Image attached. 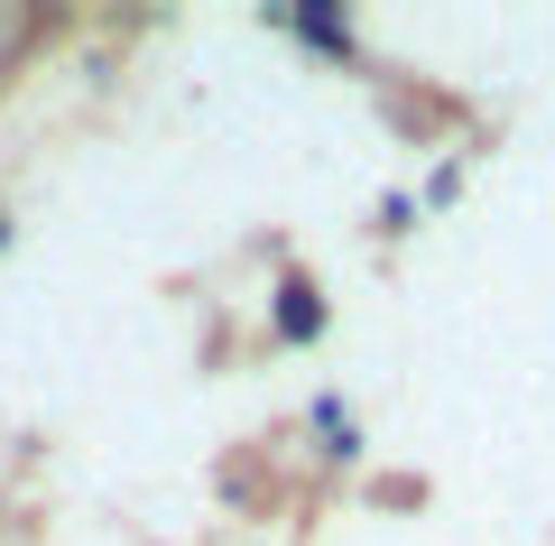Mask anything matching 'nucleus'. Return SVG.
Wrapping results in <instances>:
<instances>
[{
	"label": "nucleus",
	"mask_w": 555,
	"mask_h": 546,
	"mask_svg": "<svg viewBox=\"0 0 555 546\" xmlns=\"http://www.w3.org/2000/svg\"><path fill=\"white\" fill-rule=\"evenodd\" d=\"M324 325V296L306 288V278H287V288H278V333H315Z\"/></svg>",
	"instance_id": "nucleus-1"
},
{
	"label": "nucleus",
	"mask_w": 555,
	"mask_h": 546,
	"mask_svg": "<svg viewBox=\"0 0 555 546\" xmlns=\"http://www.w3.org/2000/svg\"><path fill=\"white\" fill-rule=\"evenodd\" d=\"M287 28H297L306 47H334V56H343V47H352V28H343L334 10H287Z\"/></svg>",
	"instance_id": "nucleus-2"
},
{
	"label": "nucleus",
	"mask_w": 555,
	"mask_h": 546,
	"mask_svg": "<svg viewBox=\"0 0 555 546\" xmlns=\"http://www.w3.org/2000/svg\"><path fill=\"white\" fill-rule=\"evenodd\" d=\"M0 241H10V223H0Z\"/></svg>",
	"instance_id": "nucleus-3"
}]
</instances>
